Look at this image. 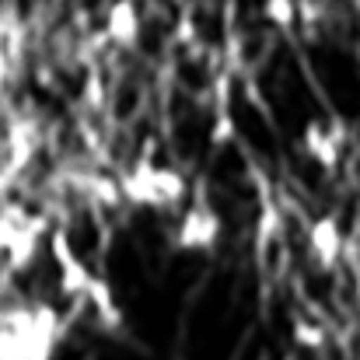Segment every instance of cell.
<instances>
[{
	"label": "cell",
	"mask_w": 360,
	"mask_h": 360,
	"mask_svg": "<svg viewBox=\"0 0 360 360\" xmlns=\"http://www.w3.org/2000/svg\"><path fill=\"white\" fill-rule=\"evenodd\" d=\"M301 140H304V150H308L322 168H336V161H340V143H343L347 136H343L340 126H326V122L311 120V122H304Z\"/></svg>",
	"instance_id": "cell-5"
},
{
	"label": "cell",
	"mask_w": 360,
	"mask_h": 360,
	"mask_svg": "<svg viewBox=\"0 0 360 360\" xmlns=\"http://www.w3.org/2000/svg\"><path fill=\"white\" fill-rule=\"evenodd\" d=\"M262 18L276 28H294L301 21V4L297 0H262Z\"/></svg>",
	"instance_id": "cell-9"
},
{
	"label": "cell",
	"mask_w": 360,
	"mask_h": 360,
	"mask_svg": "<svg viewBox=\"0 0 360 360\" xmlns=\"http://www.w3.org/2000/svg\"><path fill=\"white\" fill-rule=\"evenodd\" d=\"M120 186L122 200H129L136 207H150V210H168L186 200V179L168 165H154L150 158H140L122 175Z\"/></svg>",
	"instance_id": "cell-2"
},
{
	"label": "cell",
	"mask_w": 360,
	"mask_h": 360,
	"mask_svg": "<svg viewBox=\"0 0 360 360\" xmlns=\"http://www.w3.org/2000/svg\"><path fill=\"white\" fill-rule=\"evenodd\" d=\"M228 136H235V122L221 120V122H217V129H214V143H224Z\"/></svg>",
	"instance_id": "cell-13"
},
{
	"label": "cell",
	"mask_w": 360,
	"mask_h": 360,
	"mask_svg": "<svg viewBox=\"0 0 360 360\" xmlns=\"http://www.w3.org/2000/svg\"><path fill=\"white\" fill-rule=\"evenodd\" d=\"M354 4H357V7H360V0H354Z\"/></svg>",
	"instance_id": "cell-15"
},
{
	"label": "cell",
	"mask_w": 360,
	"mask_h": 360,
	"mask_svg": "<svg viewBox=\"0 0 360 360\" xmlns=\"http://www.w3.org/2000/svg\"><path fill=\"white\" fill-rule=\"evenodd\" d=\"M63 326L49 304L11 311L0 322V360H49Z\"/></svg>",
	"instance_id": "cell-1"
},
{
	"label": "cell",
	"mask_w": 360,
	"mask_h": 360,
	"mask_svg": "<svg viewBox=\"0 0 360 360\" xmlns=\"http://www.w3.org/2000/svg\"><path fill=\"white\" fill-rule=\"evenodd\" d=\"M0 74H4V49H0Z\"/></svg>",
	"instance_id": "cell-14"
},
{
	"label": "cell",
	"mask_w": 360,
	"mask_h": 360,
	"mask_svg": "<svg viewBox=\"0 0 360 360\" xmlns=\"http://www.w3.org/2000/svg\"><path fill=\"white\" fill-rule=\"evenodd\" d=\"M105 35L116 42V46H136L140 39V14H136V4L133 0H116L105 14Z\"/></svg>",
	"instance_id": "cell-7"
},
{
	"label": "cell",
	"mask_w": 360,
	"mask_h": 360,
	"mask_svg": "<svg viewBox=\"0 0 360 360\" xmlns=\"http://www.w3.org/2000/svg\"><path fill=\"white\" fill-rule=\"evenodd\" d=\"M221 238V217L214 214V207L196 203L182 214L179 231H175V248L182 252H210Z\"/></svg>",
	"instance_id": "cell-3"
},
{
	"label": "cell",
	"mask_w": 360,
	"mask_h": 360,
	"mask_svg": "<svg viewBox=\"0 0 360 360\" xmlns=\"http://www.w3.org/2000/svg\"><path fill=\"white\" fill-rule=\"evenodd\" d=\"M42 231H46V221H42V217H28V221L14 231V238L7 241V248H4V252H7V262H11L14 269H25V266L32 262Z\"/></svg>",
	"instance_id": "cell-8"
},
{
	"label": "cell",
	"mask_w": 360,
	"mask_h": 360,
	"mask_svg": "<svg viewBox=\"0 0 360 360\" xmlns=\"http://www.w3.org/2000/svg\"><path fill=\"white\" fill-rule=\"evenodd\" d=\"M88 301L95 304V311H98V315H102L109 326H120L122 311L116 308L112 290H109V283H105V280H98V276H95V283H91V290H88Z\"/></svg>",
	"instance_id": "cell-10"
},
{
	"label": "cell",
	"mask_w": 360,
	"mask_h": 360,
	"mask_svg": "<svg viewBox=\"0 0 360 360\" xmlns=\"http://www.w3.org/2000/svg\"><path fill=\"white\" fill-rule=\"evenodd\" d=\"M308 252L311 259L322 266V269H333L340 262V252H343V235H340V224L336 217H319L308 231Z\"/></svg>",
	"instance_id": "cell-6"
},
{
	"label": "cell",
	"mask_w": 360,
	"mask_h": 360,
	"mask_svg": "<svg viewBox=\"0 0 360 360\" xmlns=\"http://www.w3.org/2000/svg\"><path fill=\"white\" fill-rule=\"evenodd\" d=\"M91 196L102 203V207H116L122 200V186L112 179H91Z\"/></svg>",
	"instance_id": "cell-12"
},
{
	"label": "cell",
	"mask_w": 360,
	"mask_h": 360,
	"mask_svg": "<svg viewBox=\"0 0 360 360\" xmlns=\"http://www.w3.org/2000/svg\"><path fill=\"white\" fill-rule=\"evenodd\" d=\"M290 336H294V343H297L301 350H319V347L326 343V333H322V326H319V322H308V319H294V329H290Z\"/></svg>",
	"instance_id": "cell-11"
},
{
	"label": "cell",
	"mask_w": 360,
	"mask_h": 360,
	"mask_svg": "<svg viewBox=\"0 0 360 360\" xmlns=\"http://www.w3.org/2000/svg\"><path fill=\"white\" fill-rule=\"evenodd\" d=\"M49 252H53V259H56V266H60V287H63V294H70V297H88L95 276H91L88 266L77 259V252L70 248L67 235L53 231V235H49Z\"/></svg>",
	"instance_id": "cell-4"
}]
</instances>
